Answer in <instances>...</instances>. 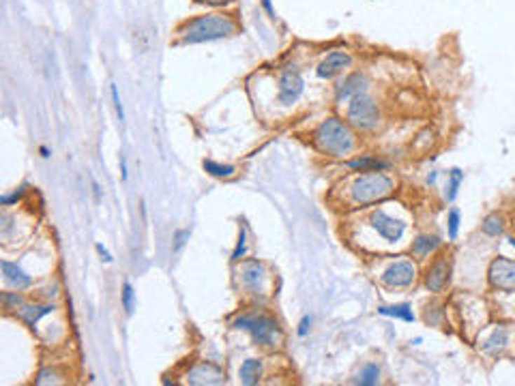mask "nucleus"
I'll return each mask as SVG.
<instances>
[{"label": "nucleus", "mask_w": 515, "mask_h": 386, "mask_svg": "<svg viewBox=\"0 0 515 386\" xmlns=\"http://www.w3.org/2000/svg\"><path fill=\"white\" fill-rule=\"evenodd\" d=\"M314 146L318 149V153L327 155V157H333V159H341V157H348L352 151H355V133L350 129L348 123H343L341 118L337 116H331V118H324L316 131H314V137H312Z\"/></svg>", "instance_id": "1"}, {"label": "nucleus", "mask_w": 515, "mask_h": 386, "mask_svg": "<svg viewBox=\"0 0 515 386\" xmlns=\"http://www.w3.org/2000/svg\"><path fill=\"white\" fill-rule=\"evenodd\" d=\"M236 32V22L230 15L221 13H209L193 20H187L179 28L181 43H204V41H217Z\"/></svg>", "instance_id": "2"}, {"label": "nucleus", "mask_w": 515, "mask_h": 386, "mask_svg": "<svg viewBox=\"0 0 515 386\" xmlns=\"http://www.w3.org/2000/svg\"><path fill=\"white\" fill-rule=\"evenodd\" d=\"M395 191V181L385 172H363L350 185V200L357 206H369L391 198Z\"/></svg>", "instance_id": "3"}, {"label": "nucleus", "mask_w": 515, "mask_h": 386, "mask_svg": "<svg viewBox=\"0 0 515 386\" xmlns=\"http://www.w3.org/2000/svg\"><path fill=\"white\" fill-rule=\"evenodd\" d=\"M234 329L252 333L254 341L260 345H277L282 329L270 315H240L234 320Z\"/></svg>", "instance_id": "4"}, {"label": "nucleus", "mask_w": 515, "mask_h": 386, "mask_svg": "<svg viewBox=\"0 0 515 386\" xmlns=\"http://www.w3.org/2000/svg\"><path fill=\"white\" fill-rule=\"evenodd\" d=\"M348 125L361 129V131H373L380 125V110H378V103L367 95H355L348 103Z\"/></svg>", "instance_id": "5"}, {"label": "nucleus", "mask_w": 515, "mask_h": 386, "mask_svg": "<svg viewBox=\"0 0 515 386\" xmlns=\"http://www.w3.org/2000/svg\"><path fill=\"white\" fill-rule=\"evenodd\" d=\"M490 286L500 292H515V260L513 258H494L488 270Z\"/></svg>", "instance_id": "6"}, {"label": "nucleus", "mask_w": 515, "mask_h": 386, "mask_svg": "<svg viewBox=\"0 0 515 386\" xmlns=\"http://www.w3.org/2000/svg\"><path fill=\"white\" fill-rule=\"evenodd\" d=\"M415 279H417V266L412 264L410 260H399V262L391 264V266L380 275V282H383L387 288H393V290L412 286V284H415Z\"/></svg>", "instance_id": "7"}, {"label": "nucleus", "mask_w": 515, "mask_h": 386, "mask_svg": "<svg viewBox=\"0 0 515 386\" xmlns=\"http://www.w3.org/2000/svg\"><path fill=\"white\" fill-rule=\"evenodd\" d=\"M369 223L376 230V234L387 242H399L404 232H406V223L401 219L387 215L385 210H376V213H371Z\"/></svg>", "instance_id": "8"}, {"label": "nucleus", "mask_w": 515, "mask_h": 386, "mask_svg": "<svg viewBox=\"0 0 515 386\" xmlns=\"http://www.w3.org/2000/svg\"><path fill=\"white\" fill-rule=\"evenodd\" d=\"M305 88V80L303 76L296 71V69H286V71L280 76V90H277V101L282 105H292L298 101V97L303 95Z\"/></svg>", "instance_id": "9"}, {"label": "nucleus", "mask_w": 515, "mask_h": 386, "mask_svg": "<svg viewBox=\"0 0 515 386\" xmlns=\"http://www.w3.org/2000/svg\"><path fill=\"white\" fill-rule=\"evenodd\" d=\"M449 279H451V260L438 258L425 270V288L434 294H440L444 292L446 286H449Z\"/></svg>", "instance_id": "10"}, {"label": "nucleus", "mask_w": 515, "mask_h": 386, "mask_svg": "<svg viewBox=\"0 0 515 386\" xmlns=\"http://www.w3.org/2000/svg\"><path fill=\"white\" fill-rule=\"evenodd\" d=\"M350 67H352V56H350L348 52H339V50H335V52H331V54L324 56V60H322V62L318 64V69H316V74H318V78H322V80H331V78L343 74V71H346V69H350Z\"/></svg>", "instance_id": "11"}, {"label": "nucleus", "mask_w": 515, "mask_h": 386, "mask_svg": "<svg viewBox=\"0 0 515 386\" xmlns=\"http://www.w3.org/2000/svg\"><path fill=\"white\" fill-rule=\"evenodd\" d=\"M240 282L243 286L258 294V292H264V286H266V268L262 262L258 260H247L243 266H240Z\"/></svg>", "instance_id": "12"}, {"label": "nucleus", "mask_w": 515, "mask_h": 386, "mask_svg": "<svg viewBox=\"0 0 515 386\" xmlns=\"http://www.w3.org/2000/svg\"><path fill=\"white\" fill-rule=\"evenodd\" d=\"M367 86H369V82H367L365 74L355 71V74L346 76V78H343V80L337 84V88H335V99H337V103H341V101H350L355 95L367 92Z\"/></svg>", "instance_id": "13"}, {"label": "nucleus", "mask_w": 515, "mask_h": 386, "mask_svg": "<svg viewBox=\"0 0 515 386\" xmlns=\"http://www.w3.org/2000/svg\"><path fill=\"white\" fill-rule=\"evenodd\" d=\"M509 343H511V331H509V326L500 324L490 333V337L483 343H481V352H486V354L496 359L509 347Z\"/></svg>", "instance_id": "14"}, {"label": "nucleus", "mask_w": 515, "mask_h": 386, "mask_svg": "<svg viewBox=\"0 0 515 386\" xmlns=\"http://www.w3.org/2000/svg\"><path fill=\"white\" fill-rule=\"evenodd\" d=\"M3 266V275H5V282L15 288V290H24V288H30L32 286V277L28 273H24L18 264L9 262V260H3L0 262Z\"/></svg>", "instance_id": "15"}, {"label": "nucleus", "mask_w": 515, "mask_h": 386, "mask_svg": "<svg viewBox=\"0 0 515 386\" xmlns=\"http://www.w3.org/2000/svg\"><path fill=\"white\" fill-rule=\"evenodd\" d=\"M224 382V371L217 365L202 363L189 371V384H219Z\"/></svg>", "instance_id": "16"}, {"label": "nucleus", "mask_w": 515, "mask_h": 386, "mask_svg": "<svg viewBox=\"0 0 515 386\" xmlns=\"http://www.w3.org/2000/svg\"><path fill=\"white\" fill-rule=\"evenodd\" d=\"M440 247H442V240L436 234H419L415 240H412V254L419 256V258H425V256L438 251Z\"/></svg>", "instance_id": "17"}, {"label": "nucleus", "mask_w": 515, "mask_h": 386, "mask_svg": "<svg viewBox=\"0 0 515 386\" xmlns=\"http://www.w3.org/2000/svg\"><path fill=\"white\" fill-rule=\"evenodd\" d=\"M348 167L355 170V172H385V170L391 167V163L385 161V159L371 157V155H363V157H357V159L348 161Z\"/></svg>", "instance_id": "18"}, {"label": "nucleus", "mask_w": 515, "mask_h": 386, "mask_svg": "<svg viewBox=\"0 0 515 386\" xmlns=\"http://www.w3.org/2000/svg\"><path fill=\"white\" fill-rule=\"evenodd\" d=\"M52 311H54L52 305H22V307H20V318H22L30 329H34V326H37V322L43 318V315H48V313H52Z\"/></svg>", "instance_id": "19"}, {"label": "nucleus", "mask_w": 515, "mask_h": 386, "mask_svg": "<svg viewBox=\"0 0 515 386\" xmlns=\"http://www.w3.org/2000/svg\"><path fill=\"white\" fill-rule=\"evenodd\" d=\"M378 313L380 315H389V318H397L404 322H415V313H412L408 303H397V305H383L378 307Z\"/></svg>", "instance_id": "20"}, {"label": "nucleus", "mask_w": 515, "mask_h": 386, "mask_svg": "<svg viewBox=\"0 0 515 386\" xmlns=\"http://www.w3.org/2000/svg\"><path fill=\"white\" fill-rule=\"evenodd\" d=\"M262 375V363L258 359H247L243 365H240V382L245 386H254L260 382Z\"/></svg>", "instance_id": "21"}, {"label": "nucleus", "mask_w": 515, "mask_h": 386, "mask_svg": "<svg viewBox=\"0 0 515 386\" xmlns=\"http://www.w3.org/2000/svg\"><path fill=\"white\" fill-rule=\"evenodd\" d=\"M352 382L361 384V386H376L378 382H380V367H378L376 363H367Z\"/></svg>", "instance_id": "22"}, {"label": "nucleus", "mask_w": 515, "mask_h": 386, "mask_svg": "<svg viewBox=\"0 0 515 386\" xmlns=\"http://www.w3.org/2000/svg\"><path fill=\"white\" fill-rule=\"evenodd\" d=\"M481 232H483L486 236H500L504 234V217L500 213H492L483 219V223H481Z\"/></svg>", "instance_id": "23"}, {"label": "nucleus", "mask_w": 515, "mask_h": 386, "mask_svg": "<svg viewBox=\"0 0 515 386\" xmlns=\"http://www.w3.org/2000/svg\"><path fill=\"white\" fill-rule=\"evenodd\" d=\"M204 170L211 174V177H215V179H230V177H234V167L232 165H221V163H217V161H213V159H206L204 163Z\"/></svg>", "instance_id": "24"}, {"label": "nucleus", "mask_w": 515, "mask_h": 386, "mask_svg": "<svg viewBox=\"0 0 515 386\" xmlns=\"http://www.w3.org/2000/svg\"><path fill=\"white\" fill-rule=\"evenodd\" d=\"M462 181H464V172L460 167H453L449 172V185H446V200H449V202H453L458 198Z\"/></svg>", "instance_id": "25"}, {"label": "nucleus", "mask_w": 515, "mask_h": 386, "mask_svg": "<svg viewBox=\"0 0 515 386\" xmlns=\"http://www.w3.org/2000/svg\"><path fill=\"white\" fill-rule=\"evenodd\" d=\"M460 223H462V213L458 208H451L449 215H446V234H449V240H455L460 234Z\"/></svg>", "instance_id": "26"}, {"label": "nucleus", "mask_w": 515, "mask_h": 386, "mask_svg": "<svg viewBox=\"0 0 515 386\" xmlns=\"http://www.w3.org/2000/svg\"><path fill=\"white\" fill-rule=\"evenodd\" d=\"M121 301H123V309H125V313H127V315H131V313H133V309H135V292H133V286H131L129 282L123 286Z\"/></svg>", "instance_id": "27"}, {"label": "nucleus", "mask_w": 515, "mask_h": 386, "mask_svg": "<svg viewBox=\"0 0 515 386\" xmlns=\"http://www.w3.org/2000/svg\"><path fill=\"white\" fill-rule=\"evenodd\" d=\"M245 254H247V232H245V228H243V230H240V234H238L236 247H234V251H232V260H234V262L243 260Z\"/></svg>", "instance_id": "28"}, {"label": "nucleus", "mask_w": 515, "mask_h": 386, "mask_svg": "<svg viewBox=\"0 0 515 386\" xmlns=\"http://www.w3.org/2000/svg\"><path fill=\"white\" fill-rule=\"evenodd\" d=\"M110 92H112V103H114V108H116L118 120L123 123V120H125V110H123V103H121V97H118V88H116V84H110Z\"/></svg>", "instance_id": "29"}, {"label": "nucleus", "mask_w": 515, "mask_h": 386, "mask_svg": "<svg viewBox=\"0 0 515 386\" xmlns=\"http://www.w3.org/2000/svg\"><path fill=\"white\" fill-rule=\"evenodd\" d=\"M3 301H5V307L11 309V305L15 307H22V298L18 294H11V292H3Z\"/></svg>", "instance_id": "30"}, {"label": "nucleus", "mask_w": 515, "mask_h": 386, "mask_svg": "<svg viewBox=\"0 0 515 386\" xmlns=\"http://www.w3.org/2000/svg\"><path fill=\"white\" fill-rule=\"evenodd\" d=\"M187 238H189V232H185V230H181V232L174 234V251H177V254L183 249V244H185Z\"/></svg>", "instance_id": "31"}, {"label": "nucleus", "mask_w": 515, "mask_h": 386, "mask_svg": "<svg viewBox=\"0 0 515 386\" xmlns=\"http://www.w3.org/2000/svg\"><path fill=\"white\" fill-rule=\"evenodd\" d=\"M22 193H24V189L13 191L11 195H3V198H0V202H3L5 206H11V204H15V202H20V200H22Z\"/></svg>", "instance_id": "32"}, {"label": "nucleus", "mask_w": 515, "mask_h": 386, "mask_svg": "<svg viewBox=\"0 0 515 386\" xmlns=\"http://www.w3.org/2000/svg\"><path fill=\"white\" fill-rule=\"evenodd\" d=\"M309 329H312V318H309V315H305V318L301 320V324H298V337H307V333H309Z\"/></svg>", "instance_id": "33"}, {"label": "nucleus", "mask_w": 515, "mask_h": 386, "mask_svg": "<svg viewBox=\"0 0 515 386\" xmlns=\"http://www.w3.org/2000/svg\"><path fill=\"white\" fill-rule=\"evenodd\" d=\"M198 5H209V7H224V5H230L232 0H195Z\"/></svg>", "instance_id": "34"}, {"label": "nucleus", "mask_w": 515, "mask_h": 386, "mask_svg": "<svg viewBox=\"0 0 515 386\" xmlns=\"http://www.w3.org/2000/svg\"><path fill=\"white\" fill-rule=\"evenodd\" d=\"M95 249H97V254L101 256V260H103V262H112V256H110V251H108L106 247H103L101 242H97V247H95Z\"/></svg>", "instance_id": "35"}, {"label": "nucleus", "mask_w": 515, "mask_h": 386, "mask_svg": "<svg viewBox=\"0 0 515 386\" xmlns=\"http://www.w3.org/2000/svg\"><path fill=\"white\" fill-rule=\"evenodd\" d=\"M121 174H123V181L129 179V170H127V159L125 157H121Z\"/></svg>", "instance_id": "36"}, {"label": "nucleus", "mask_w": 515, "mask_h": 386, "mask_svg": "<svg viewBox=\"0 0 515 386\" xmlns=\"http://www.w3.org/2000/svg\"><path fill=\"white\" fill-rule=\"evenodd\" d=\"M41 157H43V159H48V157H50V151H48L46 146H41Z\"/></svg>", "instance_id": "37"}, {"label": "nucleus", "mask_w": 515, "mask_h": 386, "mask_svg": "<svg viewBox=\"0 0 515 386\" xmlns=\"http://www.w3.org/2000/svg\"><path fill=\"white\" fill-rule=\"evenodd\" d=\"M507 240H509V244H511V247H513V249H515V236H509V238H507Z\"/></svg>", "instance_id": "38"}]
</instances>
